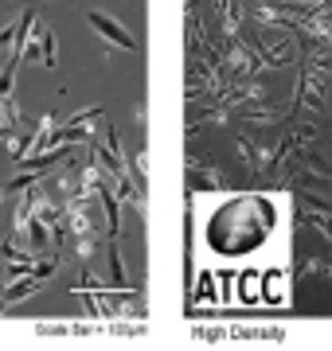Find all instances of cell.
Wrapping results in <instances>:
<instances>
[{
    "label": "cell",
    "instance_id": "5",
    "mask_svg": "<svg viewBox=\"0 0 332 351\" xmlns=\"http://www.w3.org/2000/svg\"><path fill=\"white\" fill-rule=\"evenodd\" d=\"M195 301H207V304L215 301V277H211V274H204V277H200V289H195Z\"/></svg>",
    "mask_w": 332,
    "mask_h": 351
},
{
    "label": "cell",
    "instance_id": "6",
    "mask_svg": "<svg viewBox=\"0 0 332 351\" xmlns=\"http://www.w3.org/2000/svg\"><path fill=\"white\" fill-rule=\"evenodd\" d=\"M16 27H20V20H12L8 27H0V47H4V43H12V39H16Z\"/></svg>",
    "mask_w": 332,
    "mask_h": 351
},
{
    "label": "cell",
    "instance_id": "1",
    "mask_svg": "<svg viewBox=\"0 0 332 351\" xmlns=\"http://www.w3.org/2000/svg\"><path fill=\"white\" fill-rule=\"evenodd\" d=\"M270 226H274V207L266 199H258V195H243V199L227 203V207H219L211 215L207 242H211L215 254L235 258V254L254 250L258 242L270 234Z\"/></svg>",
    "mask_w": 332,
    "mask_h": 351
},
{
    "label": "cell",
    "instance_id": "3",
    "mask_svg": "<svg viewBox=\"0 0 332 351\" xmlns=\"http://www.w3.org/2000/svg\"><path fill=\"white\" fill-rule=\"evenodd\" d=\"M86 24L94 27V32H98V36H102L106 43H114V47L129 51V55L137 51V39L129 36L126 24H121V20H114V16H106V12H86Z\"/></svg>",
    "mask_w": 332,
    "mask_h": 351
},
{
    "label": "cell",
    "instance_id": "2",
    "mask_svg": "<svg viewBox=\"0 0 332 351\" xmlns=\"http://www.w3.org/2000/svg\"><path fill=\"white\" fill-rule=\"evenodd\" d=\"M188 176H192V188L200 191H227V180H223V172H219V164L211 152H200L192 145L188 149Z\"/></svg>",
    "mask_w": 332,
    "mask_h": 351
},
{
    "label": "cell",
    "instance_id": "4",
    "mask_svg": "<svg viewBox=\"0 0 332 351\" xmlns=\"http://www.w3.org/2000/svg\"><path fill=\"white\" fill-rule=\"evenodd\" d=\"M235 145H239V152H243L246 168L254 176H270V164H274V149H266V145H258L246 129H235Z\"/></svg>",
    "mask_w": 332,
    "mask_h": 351
}]
</instances>
